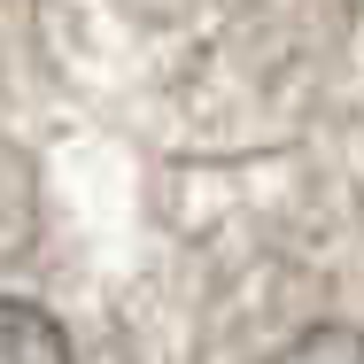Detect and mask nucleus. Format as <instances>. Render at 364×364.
I'll return each mask as SVG.
<instances>
[{
	"label": "nucleus",
	"mask_w": 364,
	"mask_h": 364,
	"mask_svg": "<svg viewBox=\"0 0 364 364\" xmlns=\"http://www.w3.org/2000/svg\"><path fill=\"white\" fill-rule=\"evenodd\" d=\"M0 364H70V341L39 302L0 294Z\"/></svg>",
	"instance_id": "obj_1"
},
{
	"label": "nucleus",
	"mask_w": 364,
	"mask_h": 364,
	"mask_svg": "<svg viewBox=\"0 0 364 364\" xmlns=\"http://www.w3.org/2000/svg\"><path fill=\"white\" fill-rule=\"evenodd\" d=\"M272 364H364V333L357 326H310V333L287 341Z\"/></svg>",
	"instance_id": "obj_2"
}]
</instances>
